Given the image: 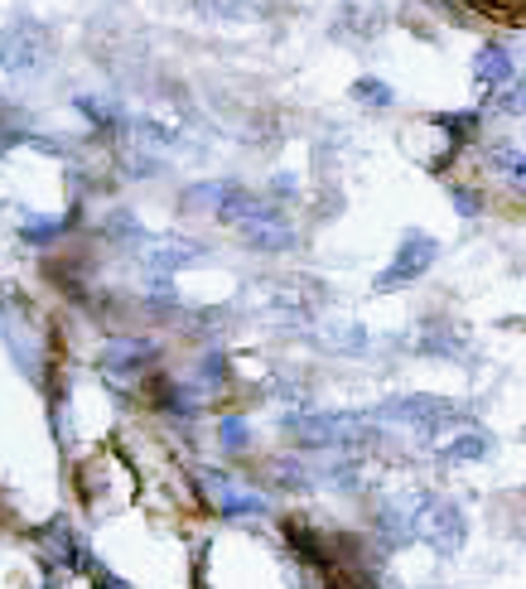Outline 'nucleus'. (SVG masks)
Masks as SVG:
<instances>
[{
    "label": "nucleus",
    "instance_id": "obj_2",
    "mask_svg": "<svg viewBox=\"0 0 526 589\" xmlns=\"http://www.w3.org/2000/svg\"><path fill=\"white\" fill-rule=\"evenodd\" d=\"M377 421H396V425H411L420 435H440L449 425L464 421V411L444 396H391L377 406Z\"/></svg>",
    "mask_w": 526,
    "mask_h": 589
},
{
    "label": "nucleus",
    "instance_id": "obj_21",
    "mask_svg": "<svg viewBox=\"0 0 526 589\" xmlns=\"http://www.w3.org/2000/svg\"><path fill=\"white\" fill-rule=\"evenodd\" d=\"M295 194H300L295 174H276V179H271V198H295Z\"/></svg>",
    "mask_w": 526,
    "mask_h": 589
},
{
    "label": "nucleus",
    "instance_id": "obj_4",
    "mask_svg": "<svg viewBox=\"0 0 526 589\" xmlns=\"http://www.w3.org/2000/svg\"><path fill=\"white\" fill-rule=\"evenodd\" d=\"M435 261H440V242H435L430 232H406L401 247H396V256H391V266L377 276V290L387 295V290H401V285L420 281Z\"/></svg>",
    "mask_w": 526,
    "mask_h": 589
},
{
    "label": "nucleus",
    "instance_id": "obj_14",
    "mask_svg": "<svg viewBox=\"0 0 526 589\" xmlns=\"http://www.w3.org/2000/svg\"><path fill=\"white\" fill-rule=\"evenodd\" d=\"M435 126H444V131H449V136H454V141L449 145H469L473 141V131H478V112H444V116H435Z\"/></svg>",
    "mask_w": 526,
    "mask_h": 589
},
{
    "label": "nucleus",
    "instance_id": "obj_20",
    "mask_svg": "<svg viewBox=\"0 0 526 589\" xmlns=\"http://www.w3.org/2000/svg\"><path fill=\"white\" fill-rule=\"evenodd\" d=\"M449 198H454L459 218H478V194L473 189H449Z\"/></svg>",
    "mask_w": 526,
    "mask_h": 589
},
{
    "label": "nucleus",
    "instance_id": "obj_18",
    "mask_svg": "<svg viewBox=\"0 0 526 589\" xmlns=\"http://www.w3.org/2000/svg\"><path fill=\"white\" fill-rule=\"evenodd\" d=\"M222 377H227V363H222V353H208V358L198 363V387H222Z\"/></svg>",
    "mask_w": 526,
    "mask_h": 589
},
{
    "label": "nucleus",
    "instance_id": "obj_13",
    "mask_svg": "<svg viewBox=\"0 0 526 589\" xmlns=\"http://www.w3.org/2000/svg\"><path fill=\"white\" fill-rule=\"evenodd\" d=\"M222 194H227V179H208V184H194V189L184 194V208H203V213H213V218H218Z\"/></svg>",
    "mask_w": 526,
    "mask_h": 589
},
{
    "label": "nucleus",
    "instance_id": "obj_12",
    "mask_svg": "<svg viewBox=\"0 0 526 589\" xmlns=\"http://www.w3.org/2000/svg\"><path fill=\"white\" fill-rule=\"evenodd\" d=\"M353 97H358L362 107H372V112H387L391 102H396L391 83H382V78H358V83H353Z\"/></svg>",
    "mask_w": 526,
    "mask_h": 589
},
{
    "label": "nucleus",
    "instance_id": "obj_1",
    "mask_svg": "<svg viewBox=\"0 0 526 589\" xmlns=\"http://www.w3.org/2000/svg\"><path fill=\"white\" fill-rule=\"evenodd\" d=\"M285 430L305 445H324V449H358L377 435V425L367 416H290Z\"/></svg>",
    "mask_w": 526,
    "mask_h": 589
},
{
    "label": "nucleus",
    "instance_id": "obj_7",
    "mask_svg": "<svg viewBox=\"0 0 526 589\" xmlns=\"http://www.w3.org/2000/svg\"><path fill=\"white\" fill-rule=\"evenodd\" d=\"M473 78H478V87H488V92L507 87L512 78H517V58H512V49H507V44H483V49L473 54Z\"/></svg>",
    "mask_w": 526,
    "mask_h": 589
},
{
    "label": "nucleus",
    "instance_id": "obj_17",
    "mask_svg": "<svg viewBox=\"0 0 526 589\" xmlns=\"http://www.w3.org/2000/svg\"><path fill=\"white\" fill-rule=\"evenodd\" d=\"M498 112L502 116H526V78L522 83L498 87Z\"/></svg>",
    "mask_w": 526,
    "mask_h": 589
},
{
    "label": "nucleus",
    "instance_id": "obj_15",
    "mask_svg": "<svg viewBox=\"0 0 526 589\" xmlns=\"http://www.w3.org/2000/svg\"><path fill=\"white\" fill-rule=\"evenodd\" d=\"M218 440H222V449H227V454H237V449H247L251 425L242 421V416H227V421L218 425Z\"/></svg>",
    "mask_w": 526,
    "mask_h": 589
},
{
    "label": "nucleus",
    "instance_id": "obj_11",
    "mask_svg": "<svg viewBox=\"0 0 526 589\" xmlns=\"http://www.w3.org/2000/svg\"><path fill=\"white\" fill-rule=\"evenodd\" d=\"M488 160H493L512 184H526V145H493Z\"/></svg>",
    "mask_w": 526,
    "mask_h": 589
},
{
    "label": "nucleus",
    "instance_id": "obj_8",
    "mask_svg": "<svg viewBox=\"0 0 526 589\" xmlns=\"http://www.w3.org/2000/svg\"><path fill=\"white\" fill-rule=\"evenodd\" d=\"M416 353H425V358H464L469 353V338L444 329V324H425V334L416 338Z\"/></svg>",
    "mask_w": 526,
    "mask_h": 589
},
{
    "label": "nucleus",
    "instance_id": "obj_5",
    "mask_svg": "<svg viewBox=\"0 0 526 589\" xmlns=\"http://www.w3.org/2000/svg\"><path fill=\"white\" fill-rule=\"evenodd\" d=\"M203 488H208V498L218 503V512H227V517H261V512H271V503L261 498V493H251V488H242V483H232L227 474H213L203 478Z\"/></svg>",
    "mask_w": 526,
    "mask_h": 589
},
{
    "label": "nucleus",
    "instance_id": "obj_22",
    "mask_svg": "<svg viewBox=\"0 0 526 589\" xmlns=\"http://www.w3.org/2000/svg\"><path fill=\"white\" fill-rule=\"evenodd\" d=\"M44 589H58V585H44Z\"/></svg>",
    "mask_w": 526,
    "mask_h": 589
},
{
    "label": "nucleus",
    "instance_id": "obj_10",
    "mask_svg": "<svg viewBox=\"0 0 526 589\" xmlns=\"http://www.w3.org/2000/svg\"><path fill=\"white\" fill-rule=\"evenodd\" d=\"M488 449H493V440H488L483 430H464L459 440H449V445L440 449V464H469V459H488Z\"/></svg>",
    "mask_w": 526,
    "mask_h": 589
},
{
    "label": "nucleus",
    "instance_id": "obj_6",
    "mask_svg": "<svg viewBox=\"0 0 526 589\" xmlns=\"http://www.w3.org/2000/svg\"><path fill=\"white\" fill-rule=\"evenodd\" d=\"M242 237H247V247H256V252H290L295 247V227H290V218L280 213L276 203L256 223L242 227Z\"/></svg>",
    "mask_w": 526,
    "mask_h": 589
},
{
    "label": "nucleus",
    "instance_id": "obj_19",
    "mask_svg": "<svg viewBox=\"0 0 526 589\" xmlns=\"http://www.w3.org/2000/svg\"><path fill=\"white\" fill-rule=\"evenodd\" d=\"M78 112H83L87 121H97V126H111V121H116V112L102 107V97H78Z\"/></svg>",
    "mask_w": 526,
    "mask_h": 589
},
{
    "label": "nucleus",
    "instance_id": "obj_16",
    "mask_svg": "<svg viewBox=\"0 0 526 589\" xmlns=\"http://www.w3.org/2000/svg\"><path fill=\"white\" fill-rule=\"evenodd\" d=\"M73 227V218H49V223H25V242H34V247H44V242H54V237H63Z\"/></svg>",
    "mask_w": 526,
    "mask_h": 589
},
{
    "label": "nucleus",
    "instance_id": "obj_9",
    "mask_svg": "<svg viewBox=\"0 0 526 589\" xmlns=\"http://www.w3.org/2000/svg\"><path fill=\"white\" fill-rule=\"evenodd\" d=\"M198 256H203V247H194V242H184V237H169V242H160L155 252H150V266L160 271V276H174V271H184V266H194Z\"/></svg>",
    "mask_w": 526,
    "mask_h": 589
},
{
    "label": "nucleus",
    "instance_id": "obj_3",
    "mask_svg": "<svg viewBox=\"0 0 526 589\" xmlns=\"http://www.w3.org/2000/svg\"><path fill=\"white\" fill-rule=\"evenodd\" d=\"M464 536H469V522H464L459 503H449V498H420L416 541H425V546L440 551V556H454V551L464 546Z\"/></svg>",
    "mask_w": 526,
    "mask_h": 589
}]
</instances>
